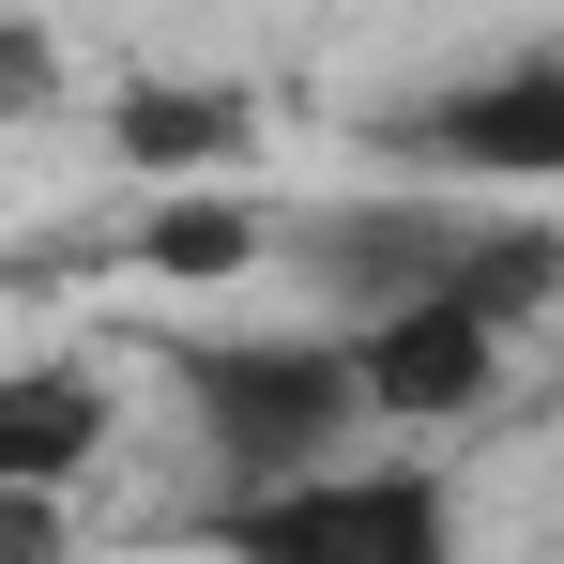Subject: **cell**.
Wrapping results in <instances>:
<instances>
[{"instance_id": "cell-3", "label": "cell", "mask_w": 564, "mask_h": 564, "mask_svg": "<svg viewBox=\"0 0 564 564\" xmlns=\"http://www.w3.org/2000/svg\"><path fill=\"white\" fill-rule=\"evenodd\" d=\"M503 321L473 305V290H412V305H381L351 321V381H367V427H473L488 397H503Z\"/></svg>"}, {"instance_id": "cell-10", "label": "cell", "mask_w": 564, "mask_h": 564, "mask_svg": "<svg viewBox=\"0 0 564 564\" xmlns=\"http://www.w3.org/2000/svg\"><path fill=\"white\" fill-rule=\"evenodd\" d=\"M46 93H62V46H46L31 15H0V122H31Z\"/></svg>"}, {"instance_id": "cell-8", "label": "cell", "mask_w": 564, "mask_h": 564, "mask_svg": "<svg viewBox=\"0 0 564 564\" xmlns=\"http://www.w3.org/2000/svg\"><path fill=\"white\" fill-rule=\"evenodd\" d=\"M138 260L169 290H229V275H260L275 260V214L260 198H229V184H169L153 214H138Z\"/></svg>"}, {"instance_id": "cell-7", "label": "cell", "mask_w": 564, "mask_h": 564, "mask_svg": "<svg viewBox=\"0 0 564 564\" xmlns=\"http://www.w3.org/2000/svg\"><path fill=\"white\" fill-rule=\"evenodd\" d=\"M107 153L138 184H229L260 153V93H229V77H138L107 107Z\"/></svg>"}, {"instance_id": "cell-4", "label": "cell", "mask_w": 564, "mask_h": 564, "mask_svg": "<svg viewBox=\"0 0 564 564\" xmlns=\"http://www.w3.org/2000/svg\"><path fill=\"white\" fill-rule=\"evenodd\" d=\"M473 229H488V214H443V198H367V214H305V229H275V260L321 290V305L381 321V305H412V290H458Z\"/></svg>"}, {"instance_id": "cell-5", "label": "cell", "mask_w": 564, "mask_h": 564, "mask_svg": "<svg viewBox=\"0 0 564 564\" xmlns=\"http://www.w3.org/2000/svg\"><path fill=\"white\" fill-rule=\"evenodd\" d=\"M412 153L443 184H564V62L519 46V62H488L458 93H427L412 107Z\"/></svg>"}, {"instance_id": "cell-9", "label": "cell", "mask_w": 564, "mask_h": 564, "mask_svg": "<svg viewBox=\"0 0 564 564\" xmlns=\"http://www.w3.org/2000/svg\"><path fill=\"white\" fill-rule=\"evenodd\" d=\"M0 564H77V488H0Z\"/></svg>"}, {"instance_id": "cell-1", "label": "cell", "mask_w": 564, "mask_h": 564, "mask_svg": "<svg viewBox=\"0 0 564 564\" xmlns=\"http://www.w3.org/2000/svg\"><path fill=\"white\" fill-rule=\"evenodd\" d=\"M214 564H458V488L427 458H321L198 503Z\"/></svg>"}, {"instance_id": "cell-2", "label": "cell", "mask_w": 564, "mask_h": 564, "mask_svg": "<svg viewBox=\"0 0 564 564\" xmlns=\"http://www.w3.org/2000/svg\"><path fill=\"white\" fill-rule=\"evenodd\" d=\"M169 397L198 412V458L229 488L321 473V458H351V427H367L351 336H169Z\"/></svg>"}, {"instance_id": "cell-6", "label": "cell", "mask_w": 564, "mask_h": 564, "mask_svg": "<svg viewBox=\"0 0 564 564\" xmlns=\"http://www.w3.org/2000/svg\"><path fill=\"white\" fill-rule=\"evenodd\" d=\"M107 443H122V381H107L93 351L0 367V488H77Z\"/></svg>"}]
</instances>
